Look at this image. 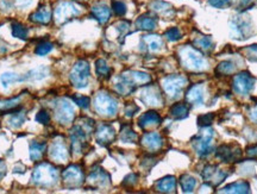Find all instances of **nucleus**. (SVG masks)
<instances>
[{"mask_svg": "<svg viewBox=\"0 0 257 194\" xmlns=\"http://www.w3.org/2000/svg\"><path fill=\"white\" fill-rule=\"evenodd\" d=\"M64 185L68 187H76L84 182V173L79 166H69L62 174Z\"/></svg>", "mask_w": 257, "mask_h": 194, "instance_id": "11", "label": "nucleus"}, {"mask_svg": "<svg viewBox=\"0 0 257 194\" xmlns=\"http://www.w3.org/2000/svg\"><path fill=\"white\" fill-rule=\"evenodd\" d=\"M187 102L193 104V105H202L205 102V91L202 85H194L187 92Z\"/></svg>", "mask_w": 257, "mask_h": 194, "instance_id": "19", "label": "nucleus"}, {"mask_svg": "<svg viewBox=\"0 0 257 194\" xmlns=\"http://www.w3.org/2000/svg\"><path fill=\"white\" fill-rule=\"evenodd\" d=\"M142 144L150 151H156L162 147L163 141L157 132H148L142 138Z\"/></svg>", "mask_w": 257, "mask_h": 194, "instance_id": "18", "label": "nucleus"}, {"mask_svg": "<svg viewBox=\"0 0 257 194\" xmlns=\"http://www.w3.org/2000/svg\"><path fill=\"white\" fill-rule=\"evenodd\" d=\"M210 4L214 7H218V9H224L231 5V0H208Z\"/></svg>", "mask_w": 257, "mask_h": 194, "instance_id": "46", "label": "nucleus"}, {"mask_svg": "<svg viewBox=\"0 0 257 194\" xmlns=\"http://www.w3.org/2000/svg\"><path fill=\"white\" fill-rule=\"evenodd\" d=\"M180 185L184 192L191 193L197 187V180L191 175H182L180 177Z\"/></svg>", "mask_w": 257, "mask_h": 194, "instance_id": "31", "label": "nucleus"}, {"mask_svg": "<svg viewBox=\"0 0 257 194\" xmlns=\"http://www.w3.org/2000/svg\"><path fill=\"white\" fill-rule=\"evenodd\" d=\"M151 78L147 73H142L137 71H128L123 73L114 82V88L118 93L123 95L130 94L135 91V88L139 85H146L150 82Z\"/></svg>", "mask_w": 257, "mask_h": 194, "instance_id": "1", "label": "nucleus"}, {"mask_svg": "<svg viewBox=\"0 0 257 194\" xmlns=\"http://www.w3.org/2000/svg\"><path fill=\"white\" fill-rule=\"evenodd\" d=\"M176 180L174 176H165L156 182V188L159 192L171 193L175 191Z\"/></svg>", "mask_w": 257, "mask_h": 194, "instance_id": "23", "label": "nucleus"}, {"mask_svg": "<svg viewBox=\"0 0 257 194\" xmlns=\"http://www.w3.org/2000/svg\"><path fill=\"white\" fill-rule=\"evenodd\" d=\"M188 106H187L186 104H175V105L171 106L170 114L174 118L182 119L188 116Z\"/></svg>", "mask_w": 257, "mask_h": 194, "instance_id": "30", "label": "nucleus"}, {"mask_svg": "<svg viewBox=\"0 0 257 194\" xmlns=\"http://www.w3.org/2000/svg\"><path fill=\"white\" fill-rule=\"evenodd\" d=\"M88 182L96 186V187H103V186H107L110 183V176L101 168H96L88 176Z\"/></svg>", "mask_w": 257, "mask_h": 194, "instance_id": "21", "label": "nucleus"}, {"mask_svg": "<svg viewBox=\"0 0 257 194\" xmlns=\"http://www.w3.org/2000/svg\"><path fill=\"white\" fill-rule=\"evenodd\" d=\"M24 121H25V114L23 112L20 113H17L15 114V116H12V118L10 119V125L12 127H19L21 124L24 123Z\"/></svg>", "mask_w": 257, "mask_h": 194, "instance_id": "40", "label": "nucleus"}, {"mask_svg": "<svg viewBox=\"0 0 257 194\" xmlns=\"http://www.w3.org/2000/svg\"><path fill=\"white\" fill-rule=\"evenodd\" d=\"M202 177L206 182L210 183V186H218L227 177V173L219 169L216 166H207L202 172Z\"/></svg>", "mask_w": 257, "mask_h": 194, "instance_id": "13", "label": "nucleus"}, {"mask_svg": "<svg viewBox=\"0 0 257 194\" xmlns=\"http://www.w3.org/2000/svg\"><path fill=\"white\" fill-rule=\"evenodd\" d=\"M57 169L49 163L38 164L32 173V180L36 185L53 186L54 183L57 182Z\"/></svg>", "mask_w": 257, "mask_h": 194, "instance_id": "3", "label": "nucleus"}, {"mask_svg": "<svg viewBox=\"0 0 257 194\" xmlns=\"http://www.w3.org/2000/svg\"><path fill=\"white\" fill-rule=\"evenodd\" d=\"M254 84H255V80H254L253 76L249 73H246V71L239 73L238 75H236L234 79L235 91L243 95L248 94V93L253 91Z\"/></svg>", "mask_w": 257, "mask_h": 194, "instance_id": "10", "label": "nucleus"}, {"mask_svg": "<svg viewBox=\"0 0 257 194\" xmlns=\"http://www.w3.org/2000/svg\"><path fill=\"white\" fill-rule=\"evenodd\" d=\"M30 19L35 23L48 24L50 22V19H52V12H50V10L47 6L39 7V10L32 13Z\"/></svg>", "mask_w": 257, "mask_h": 194, "instance_id": "25", "label": "nucleus"}, {"mask_svg": "<svg viewBox=\"0 0 257 194\" xmlns=\"http://www.w3.org/2000/svg\"><path fill=\"white\" fill-rule=\"evenodd\" d=\"M235 65L230 61H224V62L219 63V66L217 67V71L220 74H225V75H229L235 71Z\"/></svg>", "mask_w": 257, "mask_h": 194, "instance_id": "37", "label": "nucleus"}, {"mask_svg": "<svg viewBox=\"0 0 257 194\" xmlns=\"http://www.w3.org/2000/svg\"><path fill=\"white\" fill-rule=\"evenodd\" d=\"M95 71L96 74L101 78H109L111 74V68L107 66V63L104 60H98L95 62Z\"/></svg>", "mask_w": 257, "mask_h": 194, "instance_id": "33", "label": "nucleus"}, {"mask_svg": "<svg viewBox=\"0 0 257 194\" xmlns=\"http://www.w3.org/2000/svg\"><path fill=\"white\" fill-rule=\"evenodd\" d=\"M143 43L149 52H159L163 47V41L157 35H148L143 37Z\"/></svg>", "mask_w": 257, "mask_h": 194, "instance_id": "24", "label": "nucleus"}, {"mask_svg": "<svg viewBox=\"0 0 257 194\" xmlns=\"http://www.w3.org/2000/svg\"><path fill=\"white\" fill-rule=\"evenodd\" d=\"M248 154L250 156H255V158H257V145H255V147L248 149Z\"/></svg>", "mask_w": 257, "mask_h": 194, "instance_id": "50", "label": "nucleus"}, {"mask_svg": "<svg viewBox=\"0 0 257 194\" xmlns=\"http://www.w3.org/2000/svg\"><path fill=\"white\" fill-rule=\"evenodd\" d=\"M136 111H138V107L136 105H133V104H131V105L127 106V108H125V113H127L128 117L133 116V113H135Z\"/></svg>", "mask_w": 257, "mask_h": 194, "instance_id": "48", "label": "nucleus"}, {"mask_svg": "<svg viewBox=\"0 0 257 194\" xmlns=\"http://www.w3.org/2000/svg\"><path fill=\"white\" fill-rule=\"evenodd\" d=\"M28 29L20 23H13L12 24V35L13 37H17L19 39H26L28 38Z\"/></svg>", "mask_w": 257, "mask_h": 194, "instance_id": "32", "label": "nucleus"}, {"mask_svg": "<svg viewBox=\"0 0 257 194\" xmlns=\"http://www.w3.org/2000/svg\"><path fill=\"white\" fill-rule=\"evenodd\" d=\"M231 33L235 38H246L251 33V25L248 19L243 17H235L231 20Z\"/></svg>", "mask_w": 257, "mask_h": 194, "instance_id": "12", "label": "nucleus"}, {"mask_svg": "<svg viewBox=\"0 0 257 194\" xmlns=\"http://www.w3.org/2000/svg\"><path fill=\"white\" fill-rule=\"evenodd\" d=\"M6 171H7L6 163H5L4 160H0V180H1L2 177L5 176V174H6Z\"/></svg>", "mask_w": 257, "mask_h": 194, "instance_id": "49", "label": "nucleus"}, {"mask_svg": "<svg viewBox=\"0 0 257 194\" xmlns=\"http://www.w3.org/2000/svg\"><path fill=\"white\" fill-rule=\"evenodd\" d=\"M80 15V9L73 2L61 1L54 11V18L57 24H63Z\"/></svg>", "mask_w": 257, "mask_h": 194, "instance_id": "7", "label": "nucleus"}, {"mask_svg": "<svg viewBox=\"0 0 257 194\" xmlns=\"http://www.w3.org/2000/svg\"><path fill=\"white\" fill-rule=\"evenodd\" d=\"M213 131L211 129H205L194 138V148L199 156L205 158L212 150Z\"/></svg>", "mask_w": 257, "mask_h": 194, "instance_id": "9", "label": "nucleus"}, {"mask_svg": "<svg viewBox=\"0 0 257 194\" xmlns=\"http://www.w3.org/2000/svg\"><path fill=\"white\" fill-rule=\"evenodd\" d=\"M216 155L217 158L220 159L224 162L235 161L238 156H240V149L236 147V145L223 144L217 149Z\"/></svg>", "mask_w": 257, "mask_h": 194, "instance_id": "17", "label": "nucleus"}, {"mask_svg": "<svg viewBox=\"0 0 257 194\" xmlns=\"http://www.w3.org/2000/svg\"><path fill=\"white\" fill-rule=\"evenodd\" d=\"M92 15L94 16V18L100 24H105L109 22L110 17H111V10L109 9V6L103 2L95 4L92 7Z\"/></svg>", "mask_w": 257, "mask_h": 194, "instance_id": "22", "label": "nucleus"}, {"mask_svg": "<svg viewBox=\"0 0 257 194\" xmlns=\"http://www.w3.org/2000/svg\"><path fill=\"white\" fill-rule=\"evenodd\" d=\"M179 56H180L181 65L188 71H200L207 68V62H206L205 57L195 48L189 46L182 47L179 52Z\"/></svg>", "mask_w": 257, "mask_h": 194, "instance_id": "2", "label": "nucleus"}, {"mask_svg": "<svg viewBox=\"0 0 257 194\" xmlns=\"http://www.w3.org/2000/svg\"><path fill=\"white\" fill-rule=\"evenodd\" d=\"M94 108L101 116L112 117L117 112V102L106 92H99L94 98Z\"/></svg>", "mask_w": 257, "mask_h": 194, "instance_id": "4", "label": "nucleus"}, {"mask_svg": "<svg viewBox=\"0 0 257 194\" xmlns=\"http://www.w3.org/2000/svg\"><path fill=\"white\" fill-rule=\"evenodd\" d=\"M47 144L39 142H32L30 144V159L32 161L41 160L43 154H44Z\"/></svg>", "mask_w": 257, "mask_h": 194, "instance_id": "29", "label": "nucleus"}, {"mask_svg": "<svg viewBox=\"0 0 257 194\" xmlns=\"http://www.w3.org/2000/svg\"><path fill=\"white\" fill-rule=\"evenodd\" d=\"M73 100L80 106V107H82V108L90 107L91 99L88 97H85V95H74Z\"/></svg>", "mask_w": 257, "mask_h": 194, "instance_id": "43", "label": "nucleus"}, {"mask_svg": "<svg viewBox=\"0 0 257 194\" xmlns=\"http://www.w3.org/2000/svg\"><path fill=\"white\" fill-rule=\"evenodd\" d=\"M49 156L53 161L57 163H64L68 161L69 154L68 149L62 141H55L49 149Z\"/></svg>", "mask_w": 257, "mask_h": 194, "instance_id": "15", "label": "nucleus"}, {"mask_svg": "<svg viewBox=\"0 0 257 194\" xmlns=\"http://www.w3.org/2000/svg\"><path fill=\"white\" fill-rule=\"evenodd\" d=\"M165 38L168 39V41L175 42V41H179V39L181 38V33L178 28H171L167 31V33H165Z\"/></svg>", "mask_w": 257, "mask_h": 194, "instance_id": "41", "label": "nucleus"}, {"mask_svg": "<svg viewBox=\"0 0 257 194\" xmlns=\"http://www.w3.org/2000/svg\"><path fill=\"white\" fill-rule=\"evenodd\" d=\"M55 111V118L58 123L69 124L73 122L75 116V108L73 104L67 99H58L54 105Z\"/></svg>", "mask_w": 257, "mask_h": 194, "instance_id": "6", "label": "nucleus"}, {"mask_svg": "<svg viewBox=\"0 0 257 194\" xmlns=\"http://www.w3.org/2000/svg\"><path fill=\"white\" fill-rule=\"evenodd\" d=\"M53 48L54 46L50 42H42V43H39L38 46L36 47L35 52H36L37 55H47L52 52Z\"/></svg>", "mask_w": 257, "mask_h": 194, "instance_id": "38", "label": "nucleus"}, {"mask_svg": "<svg viewBox=\"0 0 257 194\" xmlns=\"http://www.w3.org/2000/svg\"><path fill=\"white\" fill-rule=\"evenodd\" d=\"M90 79V66L86 61H77L71 71V81L76 88H84L88 85Z\"/></svg>", "mask_w": 257, "mask_h": 194, "instance_id": "5", "label": "nucleus"}, {"mask_svg": "<svg viewBox=\"0 0 257 194\" xmlns=\"http://www.w3.org/2000/svg\"><path fill=\"white\" fill-rule=\"evenodd\" d=\"M194 43H195V46L202 48V50H210V49H212V47H213L212 39H211L208 36L198 37V38L195 39Z\"/></svg>", "mask_w": 257, "mask_h": 194, "instance_id": "36", "label": "nucleus"}, {"mask_svg": "<svg viewBox=\"0 0 257 194\" xmlns=\"http://www.w3.org/2000/svg\"><path fill=\"white\" fill-rule=\"evenodd\" d=\"M49 73V68L43 66V67H39L37 69H34V71H29L28 74H25L24 76H21L20 81L24 80H41V79L45 78Z\"/></svg>", "mask_w": 257, "mask_h": 194, "instance_id": "27", "label": "nucleus"}, {"mask_svg": "<svg viewBox=\"0 0 257 194\" xmlns=\"http://www.w3.org/2000/svg\"><path fill=\"white\" fill-rule=\"evenodd\" d=\"M213 119H214L213 113H206V114H202V116H200L199 118H198V123H199L200 126H208L212 124Z\"/></svg>", "mask_w": 257, "mask_h": 194, "instance_id": "42", "label": "nucleus"}, {"mask_svg": "<svg viewBox=\"0 0 257 194\" xmlns=\"http://www.w3.org/2000/svg\"><path fill=\"white\" fill-rule=\"evenodd\" d=\"M187 85V79L181 75H169L163 79L162 87L165 92L170 98H176L180 95L182 89Z\"/></svg>", "mask_w": 257, "mask_h": 194, "instance_id": "8", "label": "nucleus"}, {"mask_svg": "<svg viewBox=\"0 0 257 194\" xmlns=\"http://www.w3.org/2000/svg\"><path fill=\"white\" fill-rule=\"evenodd\" d=\"M141 99L146 105L149 106H160L163 102L160 89L156 86L144 87L141 93Z\"/></svg>", "mask_w": 257, "mask_h": 194, "instance_id": "14", "label": "nucleus"}, {"mask_svg": "<svg viewBox=\"0 0 257 194\" xmlns=\"http://www.w3.org/2000/svg\"><path fill=\"white\" fill-rule=\"evenodd\" d=\"M112 10H113L117 16H124L125 12H127V6H125L124 2L114 1L112 4Z\"/></svg>", "mask_w": 257, "mask_h": 194, "instance_id": "44", "label": "nucleus"}, {"mask_svg": "<svg viewBox=\"0 0 257 194\" xmlns=\"http://www.w3.org/2000/svg\"><path fill=\"white\" fill-rule=\"evenodd\" d=\"M96 141H98L100 144L107 145L110 143H112L116 138V131H114L113 126L110 125V124H100L96 129L95 134Z\"/></svg>", "mask_w": 257, "mask_h": 194, "instance_id": "16", "label": "nucleus"}, {"mask_svg": "<svg viewBox=\"0 0 257 194\" xmlns=\"http://www.w3.org/2000/svg\"><path fill=\"white\" fill-rule=\"evenodd\" d=\"M20 103V97L13 98V99L9 100H1L0 102V110L1 111H11L17 108V106L19 105Z\"/></svg>", "mask_w": 257, "mask_h": 194, "instance_id": "35", "label": "nucleus"}, {"mask_svg": "<svg viewBox=\"0 0 257 194\" xmlns=\"http://www.w3.org/2000/svg\"><path fill=\"white\" fill-rule=\"evenodd\" d=\"M136 25H137L138 29H142V30L150 31V30H154V29L156 28L157 20L156 18L150 17V16H142V17L137 20Z\"/></svg>", "mask_w": 257, "mask_h": 194, "instance_id": "28", "label": "nucleus"}, {"mask_svg": "<svg viewBox=\"0 0 257 194\" xmlns=\"http://www.w3.org/2000/svg\"><path fill=\"white\" fill-rule=\"evenodd\" d=\"M36 121L41 124H49L50 116L45 110H41L36 116Z\"/></svg>", "mask_w": 257, "mask_h": 194, "instance_id": "45", "label": "nucleus"}, {"mask_svg": "<svg viewBox=\"0 0 257 194\" xmlns=\"http://www.w3.org/2000/svg\"><path fill=\"white\" fill-rule=\"evenodd\" d=\"M223 193H249L250 192V186L245 181H237L226 186L221 190Z\"/></svg>", "mask_w": 257, "mask_h": 194, "instance_id": "26", "label": "nucleus"}, {"mask_svg": "<svg viewBox=\"0 0 257 194\" xmlns=\"http://www.w3.org/2000/svg\"><path fill=\"white\" fill-rule=\"evenodd\" d=\"M120 140L128 143H133L136 140H137V135H136V132L133 131L131 127L124 126L123 127L122 132H120Z\"/></svg>", "mask_w": 257, "mask_h": 194, "instance_id": "34", "label": "nucleus"}, {"mask_svg": "<svg viewBox=\"0 0 257 194\" xmlns=\"http://www.w3.org/2000/svg\"><path fill=\"white\" fill-rule=\"evenodd\" d=\"M160 123L161 117L155 111H149V112L142 114L138 119V124L142 129H149V127L159 125Z\"/></svg>", "mask_w": 257, "mask_h": 194, "instance_id": "20", "label": "nucleus"}, {"mask_svg": "<svg viewBox=\"0 0 257 194\" xmlns=\"http://www.w3.org/2000/svg\"><path fill=\"white\" fill-rule=\"evenodd\" d=\"M248 57L253 61H257V46H251L245 50Z\"/></svg>", "mask_w": 257, "mask_h": 194, "instance_id": "47", "label": "nucleus"}, {"mask_svg": "<svg viewBox=\"0 0 257 194\" xmlns=\"http://www.w3.org/2000/svg\"><path fill=\"white\" fill-rule=\"evenodd\" d=\"M0 80H1L2 85H4V87H7L10 84H12V82L20 81V78L13 73H5V74H2L1 78H0Z\"/></svg>", "mask_w": 257, "mask_h": 194, "instance_id": "39", "label": "nucleus"}]
</instances>
